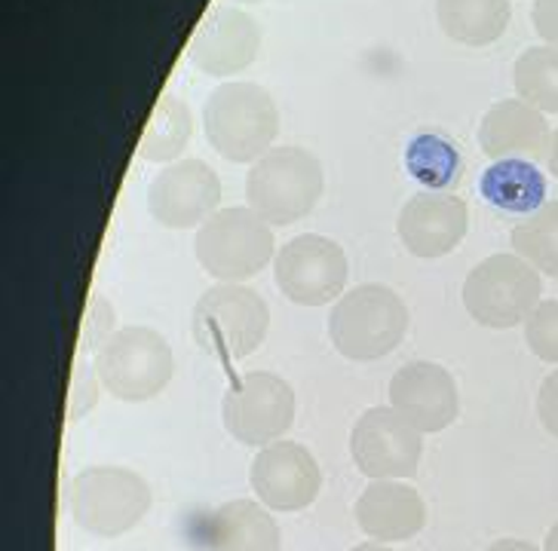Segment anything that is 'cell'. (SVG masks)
<instances>
[{
    "instance_id": "obj_5",
    "label": "cell",
    "mask_w": 558,
    "mask_h": 551,
    "mask_svg": "<svg viewBox=\"0 0 558 551\" xmlns=\"http://www.w3.org/2000/svg\"><path fill=\"white\" fill-rule=\"evenodd\" d=\"M191 325L203 353L230 365L262 346L270 328V309L258 292L236 282H221L203 292Z\"/></svg>"
},
{
    "instance_id": "obj_16",
    "label": "cell",
    "mask_w": 558,
    "mask_h": 551,
    "mask_svg": "<svg viewBox=\"0 0 558 551\" xmlns=\"http://www.w3.org/2000/svg\"><path fill=\"white\" fill-rule=\"evenodd\" d=\"M390 407L417 432H442L458 420V383L436 362H409L390 380Z\"/></svg>"
},
{
    "instance_id": "obj_13",
    "label": "cell",
    "mask_w": 558,
    "mask_h": 551,
    "mask_svg": "<svg viewBox=\"0 0 558 551\" xmlns=\"http://www.w3.org/2000/svg\"><path fill=\"white\" fill-rule=\"evenodd\" d=\"M248 481H252L255 497L267 509L301 512L319 497L323 472H319L316 456L304 444L279 438L255 454L252 469H248Z\"/></svg>"
},
{
    "instance_id": "obj_22",
    "label": "cell",
    "mask_w": 558,
    "mask_h": 551,
    "mask_svg": "<svg viewBox=\"0 0 558 551\" xmlns=\"http://www.w3.org/2000/svg\"><path fill=\"white\" fill-rule=\"evenodd\" d=\"M405 169L417 184H424V191H445L460 181L463 157L442 132H417L405 147Z\"/></svg>"
},
{
    "instance_id": "obj_30",
    "label": "cell",
    "mask_w": 558,
    "mask_h": 551,
    "mask_svg": "<svg viewBox=\"0 0 558 551\" xmlns=\"http://www.w3.org/2000/svg\"><path fill=\"white\" fill-rule=\"evenodd\" d=\"M546 166H549V172L558 179V130L553 132V138H549V150H546Z\"/></svg>"
},
{
    "instance_id": "obj_12",
    "label": "cell",
    "mask_w": 558,
    "mask_h": 551,
    "mask_svg": "<svg viewBox=\"0 0 558 551\" xmlns=\"http://www.w3.org/2000/svg\"><path fill=\"white\" fill-rule=\"evenodd\" d=\"M221 203V179L209 162L181 160L166 166L148 187V211L166 230L203 228Z\"/></svg>"
},
{
    "instance_id": "obj_10",
    "label": "cell",
    "mask_w": 558,
    "mask_h": 551,
    "mask_svg": "<svg viewBox=\"0 0 558 551\" xmlns=\"http://www.w3.org/2000/svg\"><path fill=\"white\" fill-rule=\"evenodd\" d=\"M347 255L341 245L304 233L282 245L274 258V279L277 289L298 307H323L331 301H341L347 285Z\"/></svg>"
},
{
    "instance_id": "obj_14",
    "label": "cell",
    "mask_w": 558,
    "mask_h": 551,
    "mask_svg": "<svg viewBox=\"0 0 558 551\" xmlns=\"http://www.w3.org/2000/svg\"><path fill=\"white\" fill-rule=\"evenodd\" d=\"M262 49V25L236 7H213L191 37L187 59L209 77L246 71Z\"/></svg>"
},
{
    "instance_id": "obj_4",
    "label": "cell",
    "mask_w": 558,
    "mask_h": 551,
    "mask_svg": "<svg viewBox=\"0 0 558 551\" xmlns=\"http://www.w3.org/2000/svg\"><path fill=\"white\" fill-rule=\"evenodd\" d=\"M93 371L114 399L135 405L160 395L169 387L175 358L160 331L132 325L105 338V343L96 350Z\"/></svg>"
},
{
    "instance_id": "obj_26",
    "label": "cell",
    "mask_w": 558,
    "mask_h": 551,
    "mask_svg": "<svg viewBox=\"0 0 558 551\" xmlns=\"http://www.w3.org/2000/svg\"><path fill=\"white\" fill-rule=\"evenodd\" d=\"M527 350L541 362L558 365V301H541L525 322Z\"/></svg>"
},
{
    "instance_id": "obj_27",
    "label": "cell",
    "mask_w": 558,
    "mask_h": 551,
    "mask_svg": "<svg viewBox=\"0 0 558 551\" xmlns=\"http://www.w3.org/2000/svg\"><path fill=\"white\" fill-rule=\"evenodd\" d=\"M537 417H541L543 429L553 438H558V371H553L541 383L537 392Z\"/></svg>"
},
{
    "instance_id": "obj_29",
    "label": "cell",
    "mask_w": 558,
    "mask_h": 551,
    "mask_svg": "<svg viewBox=\"0 0 558 551\" xmlns=\"http://www.w3.org/2000/svg\"><path fill=\"white\" fill-rule=\"evenodd\" d=\"M488 551H543L537 549L534 542H525V539H497L488 546Z\"/></svg>"
},
{
    "instance_id": "obj_6",
    "label": "cell",
    "mask_w": 558,
    "mask_h": 551,
    "mask_svg": "<svg viewBox=\"0 0 558 551\" xmlns=\"http://www.w3.org/2000/svg\"><path fill=\"white\" fill-rule=\"evenodd\" d=\"M543 301V276L515 252L476 264L463 282V307L485 328L507 331L525 325Z\"/></svg>"
},
{
    "instance_id": "obj_11",
    "label": "cell",
    "mask_w": 558,
    "mask_h": 551,
    "mask_svg": "<svg viewBox=\"0 0 558 551\" xmlns=\"http://www.w3.org/2000/svg\"><path fill=\"white\" fill-rule=\"evenodd\" d=\"M424 432L402 420L393 407H368L350 432V456L372 481H402L421 466Z\"/></svg>"
},
{
    "instance_id": "obj_1",
    "label": "cell",
    "mask_w": 558,
    "mask_h": 551,
    "mask_svg": "<svg viewBox=\"0 0 558 551\" xmlns=\"http://www.w3.org/2000/svg\"><path fill=\"white\" fill-rule=\"evenodd\" d=\"M203 130L228 162H258L279 135L277 101L258 83H221L203 105Z\"/></svg>"
},
{
    "instance_id": "obj_24",
    "label": "cell",
    "mask_w": 558,
    "mask_h": 551,
    "mask_svg": "<svg viewBox=\"0 0 558 551\" xmlns=\"http://www.w3.org/2000/svg\"><path fill=\"white\" fill-rule=\"evenodd\" d=\"M509 243L512 252L525 258L537 273L558 279V199L522 218L512 228Z\"/></svg>"
},
{
    "instance_id": "obj_31",
    "label": "cell",
    "mask_w": 558,
    "mask_h": 551,
    "mask_svg": "<svg viewBox=\"0 0 558 551\" xmlns=\"http://www.w3.org/2000/svg\"><path fill=\"white\" fill-rule=\"evenodd\" d=\"M543 551H558V521L549 527L546 534V542H543Z\"/></svg>"
},
{
    "instance_id": "obj_9",
    "label": "cell",
    "mask_w": 558,
    "mask_h": 551,
    "mask_svg": "<svg viewBox=\"0 0 558 551\" xmlns=\"http://www.w3.org/2000/svg\"><path fill=\"white\" fill-rule=\"evenodd\" d=\"M225 429L248 448H267L295 423V392L270 371L243 374L221 402Z\"/></svg>"
},
{
    "instance_id": "obj_15",
    "label": "cell",
    "mask_w": 558,
    "mask_h": 551,
    "mask_svg": "<svg viewBox=\"0 0 558 551\" xmlns=\"http://www.w3.org/2000/svg\"><path fill=\"white\" fill-rule=\"evenodd\" d=\"M470 228L466 203L445 191H421L399 211L396 233L414 258L436 260L454 252Z\"/></svg>"
},
{
    "instance_id": "obj_8",
    "label": "cell",
    "mask_w": 558,
    "mask_h": 551,
    "mask_svg": "<svg viewBox=\"0 0 558 551\" xmlns=\"http://www.w3.org/2000/svg\"><path fill=\"white\" fill-rule=\"evenodd\" d=\"M199 267L221 282H243L258 276L274 258V230L248 206L218 209L194 240Z\"/></svg>"
},
{
    "instance_id": "obj_17",
    "label": "cell",
    "mask_w": 558,
    "mask_h": 551,
    "mask_svg": "<svg viewBox=\"0 0 558 551\" xmlns=\"http://www.w3.org/2000/svg\"><path fill=\"white\" fill-rule=\"evenodd\" d=\"M553 130L546 114L522 98H504L488 108L478 123V147L497 160H546Z\"/></svg>"
},
{
    "instance_id": "obj_33",
    "label": "cell",
    "mask_w": 558,
    "mask_h": 551,
    "mask_svg": "<svg viewBox=\"0 0 558 551\" xmlns=\"http://www.w3.org/2000/svg\"><path fill=\"white\" fill-rule=\"evenodd\" d=\"M236 3H258V0H236Z\"/></svg>"
},
{
    "instance_id": "obj_2",
    "label": "cell",
    "mask_w": 558,
    "mask_h": 551,
    "mask_svg": "<svg viewBox=\"0 0 558 551\" xmlns=\"http://www.w3.org/2000/svg\"><path fill=\"white\" fill-rule=\"evenodd\" d=\"M405 301L378 282L356 285L329 313V341L344 358L375 362L393 353L409 331Z\"/></svg>"
},
{
    "instance_id": "obj_19",
    "label": "cell",
    "mask_w": 558,
    "mask_h": 551,
    "mask_svg": "<svg viewBox=\"0 0 558 551\" xmlns=\"http://www.w3.org/2000/svg\"><path fill=\"white\" fill-rule=\"evenodd\" d=\"M206 546L209 551H279V527L262 503L230 500L206 524Z\"/></svg>"
},
{
    "instance_id": "obj_25",
    "label": "cell",
    "mask_w": 558,
    "mask_h": 551,
    "mask_svg": "<svg viewBox=\"0 0 558 551\" xmlns=\"http://www.w3.org/2000/svg\"><path fill=\"white\" fill-rule=\"evenodd\" d=\"M512 83L522 101L537 108L543 114H558V47H531L525 49L515 68Z\"/></svg>"
},
{
    "instance_id": "obj_20",
    "label": "cell",
    "mask_w": 558,
    "mask_h": 551,
    "mask_svg": "<svg viewBox=\"0 0 558 551\" xmlns=\"http://www.w3.org/2000/svg\"><path fill=\"white\" fill-rule=\"evenodd\" d=\"M478 194L494 209L527 218L546 206V175L531 160H497L482 172Z\"/></svg>"
},
{
    "instance_id": "obj_28",
    "label": "cell",
    "mask_w": 558,
    "mask_h": 551,
    "mask_svg": "<svg viewBox=\"0 0 558 551\" xmlns=\"http://www.w3.org/2000/svg\"><path fill=\"white\" fill-rule=\"evenodd\" d=\"M534 32L546 40V47H558V0H534Z\"/></svg>"
},
{
    "instance_id": "obj_7",
    "label": "cell",
    "mask_w": 558,
    "mask_h": 551,
    "mask_svg": "<svg viewBox=\"0 0 558 551\" xmlns=\"http://www.w3.org/2000/svg\"><path fill=\"white\" fill-rule=\"evenodd\" d=\"M71 518L86 534L114 539L138 527L148 515L150 487L138 472L120 466H93L74 475L71 481Z\"/></svg>"
},
{
    "instance_id": "obj_21",
    "label": "cell",
    "mask_w": 558,
    "mask_h": 551,
    "mask_svg": "<svg viewBox=\"0 0 558 551\" xmlns=\"http://www.w3.org/2000/svg\"><path fill=\"white\" fill-rule=\"evenodd\" d=\"M509 19V0H436L439 28L463 47H492L504 37Z\"/></svg>"
},
{
    "instance_id": "obj_32",
    "label": "cell",
    "mask_w": 558,
    "mask_h": 551,
    "mask_svg": "<svg viewBox=\"0 0 558 551\" xmlns=\"http://www.w3.org/2000/svg\"><path fill=\"white\" fill-rule=\"evenodd\" d=\"M350 551H393V549H387L384 542H365V546H356V549H350Z\"/></svg>"
},
{
    "instance_id": "obj_18",
    "label": "cell",
    "mask_w": 558,
    "mask_h": 551,
    "mask_svg": "<svg viewBox=\"0 0 558 551\" xmlns=\"http://www.w3.org/2000/svg\"><path fill=\"white\" fill-rule=\"evenodd\" d=\"M356 524L372 542H405L427 524V505L414 487L402 481H372L356 500Z\"/></svg>"
},
{
    "instance_id": "obj_3",
    "label": "cell",
    "mask_w": 558,
    "mask_h": 551,
    "mask_svg": "<svg viewBox=\"0 0 558 551\" xmlns=\"http://www.w3.org/2000/svg\"><path fill=\"white\" fill-rule=\"evenodd\" d=\"M323 196V166L304 147H270L252 162L246 175V203L267 224L282 228L307 218Z\"/></svg>"
},
{
    "instance_id": "obj_23",
    "label": "cell",
    "mask_w": 558,
    "mask_h": 551,
    "mask_svg": "<svg viewBox=\"0 0 558 551\" xmlns=\"http://www.w3.org/2000/svg\"><path fill=\"white\" fill-rule=\"evenodd\" d=\"M191 135H194V120L187 105L175 96H160L138 142V157L148 162L175 160L187 147Z\"/></svg>"
}]
</instances>
